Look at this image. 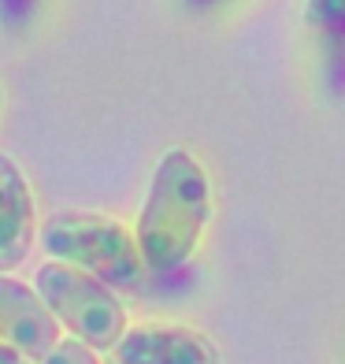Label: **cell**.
<instances>
[{
	"label": "cell",
	"instance_id": "1",
	"mask_svg": "<svg viewBox=\"0 0 345 364\" xmlns=\"http://www.w3.org/2000/svg\"><path fill=\"white\" fill-rule=\"evenodd\" d=\"M212 223V178L190 149H168L160 156L149 193L138 216V245L153 275L178 272L201 250Z\"/></svg>",
	"mask_w": 345,
	"mask_h": 364
},
{
	"label": "cell",
	"instance_id": "2",
	"mask_svg": "<svg viewBox=\"0 0 345 364\" xmlns=\"http://www.w3.org/2000/svg\"><path fill=\"white\" fill-rule=\"evenodd\" d=\"M38 245L48 253V260L75 264V268L104 279L115 290H138L153 275L141 257L134 227H126L115 216H104V212H53L48 220H41Z\"/></svg>",
	"mask_w": 345,
	"mask_h": 364
},
{
	"label": "cell",
	"instance_id": "3",
	"mask_svg": "<svg viewBox=\"0 0 345 364\" xmlns=\"http://www.w3.org/2000/svg\"><path fill=\"white\" fill-rule=\"evenodd\" d=\"M34 287L60 327L71 338L93 346L97 353L115 350V342L126 335V305L119 301V290L104 279L63 260H45L34 275Z\"/></svg>",
	"mask_w": 345,
	"mask_h": 364
},
{
	"label": "cell",
	"instance_id": "4",
	"mask_svg": "<svg viewBox=\"0 0 345 364\" xmlns=\"http://www.w3.org/2000/svg\"><path fill=\"white\" fill-rule=\"evenodd\" d=\"M0 338L38 364L63 342V327L48 312L38 287L8 272H0Z\"/></svg>",
	"mask_w": 345,
	"mask_h": 364
},
{
	"label": "cell",
	"instance_id": "5",
	"mask_svg": "<svg viewBox=\"0 0 345 364\" xmlns=\"http://www.w3.org/2000/svg\"><path fill=\"white\" fill-rule=\"evenodd\" d=\"M115 364H219L212 338L197 327L145 320L126 327V335L111 350Z\"/></svg>",
	"mask_w": 345,
	"mask_h": 364
},
{
	"label": "cell",
	"instance_id": "6",
	"mask_svg": "<svg viewBox=\"0 0 345 364\" xmlns=\"http://www.w3.org/2000/svg\"><path fill=\"white\" fill-rule=\"evenodd\" d=\"M38 201L26 171L8 153H0V272H11L30 257L38 242Z\"/></svg>",
	"mask_w": 345,
	"mask_h": 364
},
{
	"label": "cell",
	"instance_id": "7",
	"mask_svg": "<svg viewBox=\"0 0 345 364\" xmlns=\"http://www.w3.org/2000/svg\"><path fill=\"white\" fill-rule=\"evenodd\" d=\"M305 23L323 34H345V0H305Z\"/></svg>",
	"mask_w": 345,
	"mask_h": 364
},
{
	"label": "cell",
	"instance_id": "8",
	"mask_svg": "<svg viewBox=\"0 0 345 364\" xmlns=\"http://www.w3.org/2000/svg\"><path fill=\"white\" fill-rule=\"evenodd\" d=\"M41 364H101V357H97V350H93V346H86V342L63 338Z\"/></svg>",
	"mask_w": 345,
	"mask_h": 364
},
{
	"label": "cell",
	"instance_id": "9",
	"mask_svg": "<svg viewBox=\"0 0 345 364\" xmlns=\"http://www.w3.org/2000/svg\"><path fill=\"white\" fill-rule=\"evenodd\" d=\"M0 364H34V360L23 357L19 350H15V346H8L4 338H0Z\"/></svg>",
	"mask_w": 345,
	"mask_h": 364
},
{
	"label": "cell",
	"instance_id": "10",
	"mask_svg": "<svg viewBox=\"0 0 345 364\" xmlns=\"http://www.w3.org/2000/svg\"><path fill=\"white\" fill-rule=\"evenodd\" d=\"M0 115H4V86H0Z\"/></svg>",
	"mask_w": 345,
	"mask_h": 364
}]
</instances>
